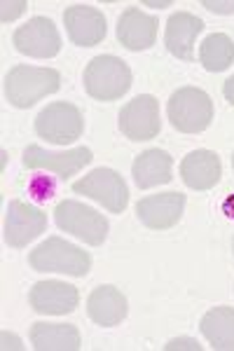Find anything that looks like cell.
Masks as SVG:
<instances>
[{
	"label": "cell",
	"instance_id": "6da1fadb",
	"mask_svg": "<svg viewBox=\"0 0 234 351\" xmlns=\"http://www.w3.org/2000/svg\"><path fill=\"white\" fill-rule=\"evenodd\" d=\"M61 89V73L54 68L14 66L5 75V96L14 108H31L40 99Z\"/></svg>",
	"mask_w": 234,
	"mask_h": 351
},
{
	"label": "cell",
	"instance_id": "7a4b0ae2",
	"mask_svg": "<svg viewBox=\"0 0 234 351\" xmlns=\"http://www.w3.org/2000/svg\"><path fill=\"white\" fill-rule=\"evenodd\" d=\"M28 265L36 271H59V274L82 279L91 269V256L75 243L64 241L61 237H49L38 248H33Z\"/></svg>",
	"mask_w": 234,
	"mask_h": 351
},
{
	"label": "cell",
	"instance_id": "3957f363",
	"mask_svg": "<svg viewBox=\"0 0 234 351\" xmlns=\"http://www.w3.org/2000/svg\"><path fill=\"white\" fill-rule=\"evenodd\" d=\"M131 71L113 54L94 56L84 68V89L96 101H117L129 92Z\"/></svg>",
	"mask_w": 234,
	"mask_h": 351
},
{
	"label": "cell",
	"instance_id": "277c9868",
	"mask_svg": "<svg viewBox=\"0 0 234 351\" xmlns=\"http://www.w3.org/2000/svg\"><path fill=\"white\" fill-rule=\"evenodd\" d=\"M167 115L171 127L180 134H199L211 127L213 120V101L204 89L180 87L171 94L167 104Z\"/></svg>",
	"mask_w": 234,
	"mask_h": 351
},
{
	"label": "cell",
	"instance_id": "5b68a950",
	"mask_svg": "<svg viewBox=\"0 0 234 351\" xmlns=\"http://www.w3.org/2000/svg\"><path fill=\"white\" fill-rule=\"evenodd\" d=\"M54 223L59 230L78 237L89 246H101L108 237V220L104 213L75 199H64L54 208Z\"/></svg>",
	"mask_w": 234,
	"mask_h": 351
},
{
	"label": "cell",
	"instance_id": "8992f818",
	"mask_svg": "<svg viewBox=\"0 0 234 351\" xmlns=\"http://www.w3.org/2000/svg\"><path fill=\"white\" fill-rule=\"evenodd\" d=\"M84 132V117L78 106L56 101L43 108L36 117V134L54 145H68Z\"/></svg>",
	"mask_w": 234,
	"mask_h": 351
},
{
	"label": "cell",
	"instance_id": "52a82bcc",
	"mask_svg": "<svg viewBox=\"0 0 234 351\" xmlns=\"http://www.w3.org/2000/svg\"><path fill=\"white\" fill-rule=\"evenodd\" d=\"M75 195H84L89 199L99 202L110 213H122L129 204V190L124 178L113 169H94L82 180L73 183Z\"/></svg>",
	"mask_w": 234,
	"mask_h": 351
},
{
	"label": "cell",
	"instance_id": "ba28073f",
	"mask_svg": "<svg viewBox=\"0 0 234 351\" xmlns=\"http://www.w3.org/2000/svg\"><path fill=\"white\" fill-rule=\"evenodd\" d=\"M12 45L19 54L33 56V59H52L61 52V36L52 19L33 16L14 31Z\"/></svg>",
	"mask_w": 234,
	"mask_h": 351
},
{
	"label": "cell",
	"instance_id": "9c48e42d",
	"mask_svg": "<svg viewBox=\"0 0 234 351\" xmlns=\"http://www.w3.org/2000/svg\"><path fill=\"white\" fill-rule=\"evenodd\" d=\"M159 101L152 94L136 96L119 110V132L129 141H150L159 134Z\"/></svg>",
	"mask_w": 234,
	"mask_h": 351
},
{
	"label": "cell",
	"instance_id": "30bf717a",
	"mask_svg": "<svg viewBox=\"0 0 234 351\" xmlns=\"http://www.w3.org/2000/svg\"><path fill=\"white\" fill-rule=\"evenodd\" d=\"M45 230H47V213L21 199L10 202L8 218H5V243L10 248L28 246Z\"/></svg>",
	"mask_w": 234,
	"mask_h": 351
},
{
	"label": "cell",
	"instance_id": "8fae6325",
	"mask_svg": "<svg viewBox=\"0 0 234 351\" xmlns=\"http://www.w3.org/2000/svg\"><path fill=\"white\" fill-rule=\"evenodd\" d=\"M94 160L89 148H73L66 152H49L43 150L40 145H28L21 157L24 169H47V171L56 173L59 178H71L80 169H84Z\"/></svg>",
	"mask_w": 234,
	"mask_h": 351
},
{
	"label": "cell",
	"instance_id": "7c38bea8",
	"mask_svg": "<svg viewBox=\"0 0 234 351\" xmlns=\"http://www.w3.org/2000/svg\"><path fill=\"white\" fill-rule=\"evenodd\" d=\"M185 208V195L180 192H162V195L143 197L136 204V216L148 230H171L178 225Z\"/></svg>",
	"mask_w": 234,
	"mask_h": 351
},
{
	"label": "cell",
	"instance_id": "4fadbf2b",
	"mask_svg": "<svg viewBox=\"0 0 234 351\" xmlns=\"http://www.w3.org/2000/svg\"><path fill=\"white\" fill-rule=\"evenodd\" d=\"M80 293L75 286L64 281H38L28 293V304L36 314L45 316H66L75 311Z\"/></svg>",
	"mask_w": 234,
	"mask_h": 351
},
{
	"label": "cell",
	"instance_id": "5bb4252c",
	"mask_svg": "<svg viewBox=\"0 0 234 351\" xmlns=\"http://www.w3.org/2000/svg\"><path fill=\"white\" fill-rule=\"evenodd\" d=\"M64 24L73 45L78 47H94L106 38V16L99 8L91 5H71L64 12Z\"/></svg>",
	"mask_w": 234,
	"mask_h": 351
},
{
	"label": "cell",
	"instance_id": "9a60e30c",
	"mask_svg": "<svg viewBox=\"0 0 234 351\" xmlns=\"http://www.w3.org/2000/svg\"><path fill=\"white\" fill-rule=\"evenodd\" d=\"M157 19L141 12L139 8H127L117 19V40L129 52L150 49L157 40Z\"/></svg>",
	"mask_w": 234,
	"mask_h": 351
},
{
	"label": "cell",
	"instance_id": "2e32d148",
	"mask_svg": "<svg viewBox=\"0 0 234 351\" xmlns=\"http://www.w3.org/2000/svg\"><path fill=\"white\" fill-rule=\"evenodd\" d=\"M204 31V21L192 12H176L169 16L167 31H164V45L176 59L192 61L195 59L197 36Z\"/></svg>",
	"mask_w": 234,
	"mask_h": 351
},
{
	"label": "cell",
	"instance_id": "e0dca14e",
	"mask_svg": "<svg viewBox=\"0 0 234 351\" xmlns=\"http://www.w3.org/2000/svg\"><path fill=\"white\" fill-rule=\"evenodd\" d=\"M222 176V167L215 152L195 150L180 162V178L190 190L204 192L218 185Z\"/></svg>",
	"mask_w": 234,
	"mask_h": 351
},
{
	"label": "cell",
	"instance_id": "ac0fdd59",
	"mask_svg": "<svg viewBox=\"0 0 234 351\" xmlns=\"http://www.w3.org/2000/svg\"><path fill=\"white\" fill-rule=\"evenodd\" d=\"M87 314L96 326L113 328L127 319V298L115 286H99L87 298Z\"/></svg>",
	"mask_w": 234,
	"mask_h": 351
},
{
	"label": "cell",
	"instance_id": "d6986e66",
	"mask_svg": "<svg viewBox=\"0 0 234 351\" xmlns=\"http://www.w3.org/2000/svg\"><path fill=\"white\" fill-rule=\"evenodd\" d=\"M171 171H174V160H171L169 152L150 148L145 152H141L139 157L131 164V176H134L136 185L141 190H150L157 185H167L171 183Z\"/></svg>",
	"mask_w": 234,
	"mask_h": 351
},
{
	"label": "cell",
	"instance_id": "ffe728a7",
	"mask_svg": "<svg viewBox=\"0 0 234 351\" xmlns=\"http://www.w3.org/2000/svg\"><path fill=\"white\" fill-rule=\"evenodd\" d=\"M31 344L38 351H78L82 347L80 330L71 324H38L31 326Z\"/></svg>",
	"mask_w": 234,
	"mask_h": 351
},
{
	"label": "cell",
	"instance_id": "44dd1931",
	"mask_svg": "<svg viewBox=\"0 0 234 351\" xmlns=\"http://www.w3.org/2000/svg\"><path fill=\"white\" fill-rule=\"evenodd\" d=\"M199 330L218 351H234V307H213L202 316Z\"/></svg>",
	"mask_w": 234,
	"mask_h": 351
},
{
	"label": "cell",
	"instance_id": "7402d4cb",
	"mask_svg": "<svg viewBox=\"0 0 234 351\" xmlns=\"http://www.w3.org/2000/svg\"><path fill=\"white\" fill-rule=\"evenodd\" d=\"M199 61L209 73H222L234 64V40L227 33H211L199 47Z\"/></svg>",
	"mask_w": 234,
	"mask_h": 351
},
{
	"label": "cell",
	"instance_id": "603a6c76",
	"mask_svg": "<svg viewBox=\"0 0 234 351\" xmlns=\"http://www.w3.org/2000/svg\"><path fill=\"white\" fill-rule=\"evenodd\" d=\"M26 8H28L26 0H14V3H10V0H3V3H0V10H3L0 19H3V24H10V21H14L16 16L24 14Z\"/></svg>",
	"mask_w": 234,
	"mask_h": 351
},
{
	"label": "cell",
	"instance_id": "cb8c5ba5",
	"mask_svg": "<svg viewBox=\"0 0 234 351\" xmlns=\"http://www.w3.org/2000/svg\"><path fill=\"white\" fill-rule=\"evenodd\" d=\"M176 349L202 351V344H197V339H192V337H176L167 344V351H176Z\"/></svg>",
	"mask_w": 234,
	"mask_h": 351
},
{
	"label": "cell",
	"instance_id": "d4e9b609",
	"mask_svg": "<svg viewBox=\"0 0 234 351\" xmlns=\"http://www.w3.org/2000/svg\"><path fill=\"white\" fill-rule=\"evenodd\" d=\"M204 8L211 10L215 14H234V0H227V3H215V0H204Z\"/></svg>",
	"mask_w": 234,
	"mask_h": 351
},
{
	"label": "cell",
	"instance_id": "484cf974",
	"mask_svg": "<svg viewBox=\"0 0 234 351\" xmlns=\"http://www.w3.org/2000/svg\"><path fill=\"white\" fill-rule=\"evenodd\" d=\"M0 339H3V349H24L21 339L16 335H12V332H8V330L0 332Z\"/></svg>",
	"mask_w": 234,
	"mask_h": 351
},
{
	"label": "cell",
	"instance_id": "4316f807",
	"mask_svg": "<svg viewBox=\"0 0 234 351\" xmlns=\"http://www.w3.org/2000/svg\"><path fill=\"white\" fill-rule=\"evenodd\" d=\"M222 96L227 99V104L234 106V75L230 77V80H225V84H222Z\"/></svg>",
	"mask_w": 234,
	"mask_h": 351
},
{
	"label": "cell",
	"instance_id": "83f0119b",
	"mask_svg": "<svg viewBox=\"0 0 234 351\" xmlns=\"http://www.w3.org/2000/svg\"><path fill=\"white\" fill-rule=\"evenodd\" d=\"M222 211H225V216L227 218H232L234 220V195L232 197H227L225 204H222Z\"/></svg>",
	"mask_w": 234,
	"mask_h": 351
},
{
	"label": "cell",
	"instance_id": "f1b7e54d",
	"mask_svg": "<svg viewBox=\"0 0 234 351\" xmlns=\"http://www.w3.org/2000/svg\"><path fill=\"white\" fill-rule=\"evenodd\" d=\"M145 5H150V8H169L171 3H145Z\"/></svg>",
	"mask_w": 234,
	"mask_h": 351
},
{
	"label": "cell",
	"instance_id": "f546056e",
	"mask_svg": "<svg viewBox=\"0 0 234 351\" xmlns=\"http://www.w3.org/2000/svg\"><path fill=\"white\" fill-rule=\"evenodd\" d=\"M232 169H234V155H232Z\"/></svg>",
	"mask_w": 234,
	"mask_h": 351
},
{
	"label": "cell",
	"instance_id": "4dcf8cb0",
	"mask_svg": "<svg viewBox=\"0 0 234 351\" xmlns=\"http://www.w3.org/2000/svg\"><path fill=\"white\" fill-rule=\"evenodd\" d=\"M232 251H234V239H232Z\"/></svg>",
	"mask_w": 234,
	"mask_h": 351
}]
</instances>
